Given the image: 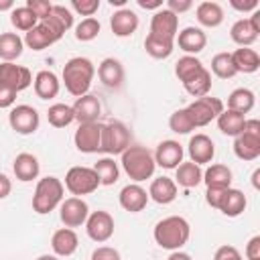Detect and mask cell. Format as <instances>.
I'll return each mask as SVG.
<instances>
[{"mask_svg":"<svg viewBox=\"0 0 260 260\" xmlns=\"http://www.w3.org/2000/svg\"><path fill=\"white\" fill-rule=\"evenodd\" d=\"M130 146V130L120 120H110L102 126V144L100 152L104 154H122Z\"/></svg>","mask_w":260,"mask_h":260,"instance_id":"6","label":"cell"},{"mask_svg":"<svg viewBox=\"0 0 260 260\" xmlns=\"http://www.w3.org/2000/svg\"><path fill=\"white\" fill-rule=\"evenodd\" d=\"M93 75H95V67L87 57H71L63 65L61 79L65 83V89L73 98H81V95H85L89 91Z\"/></svg>","mask_w":260,"mask_h":260,"instance_id":"2","label":"cell"},{"mask_svg":"<svg viewBox=\"0 0 260 260\" xmlns=\"http://www.w3.org/2000/svg\"><path fill=\"white\" fill-rule=\"evenodd\" d=\"M89 215V205L81 199V197H69V199H63L61 205H59V217H61V223L65 228H79L85 223Z\"/></svg>","mask_w":260,"mask_h":260,"instance_id":"12","label":"cell"},{"mask_svg":"<svg viewBox=\"0 0 260 260\" xmlns=\"http://www.w3.org/2000/svg\"><path fill=\"white\" fill-rule=\"evenodd\" d=\"M8 124L16 134H32L39 130L41 118L39 112L28 106V104H20V106H12L10 114H8Z\"/></svg>","mask_w":260,"mask_h":260,"instance_id":"9","label":"cell"},{"mask_svg":"<svg viewBox=\"0 0 260 260\" xmlns=\"http://www.w3.org/2000/svg\"><path fill=\"white\" fill-rule=\"evenodd\" d=\"M232 8L240 10V12H254L258 8V0H246V2H240V0H232L230 2Z\"/></svg>","mask_w":260,"mask_h":260,"instance_id":"54","label":"cell"},{"mask_svg":"<svg viewBox=\"0 0 260 260\" xmlns=\"http://www.w3.org/2000/svg\"><path fill=\"white\" fill-rule=\"evenodd\" d=\"M230 55H232V63L236 67V73H256L260 69V55L250 47L236 49Z\"/></svg>","mask_w":260,"mask_h":260,"instance_id":"27","label":"cell"},{"mask_svg":"<svg viewBox=\"0 0 260 260\" xmlns=\"http://www.w3.org/2000/svg\"><path fill=\"white\" fill-rule=\"evenodd\" d=\"M136 2L144 10H160L162 8V0H136Z\"/></svg>","mask_w":260,"mask_h":260,"instance_id":"56","label":"cell"},{"mask_svg":"<svg viewBox=\"0 0 260 260\" xmlns=\"http://www.w3.org/2000/svg\"><path fill=\"white\" fill-rule=\"evenodd\" d=\"M102 126L100 122H87V124H79L75 134H73V142L75 148L79 152L85 154H93L100 152V144H102Z\"/></svg>","mask_w":260,"mask_h":260,"instance_id":"11","label":"cell"},{"mask_svg":"<svg viewBox=\"0 0 260 260\" xmlns=\"http://www.w3.org/2000/svg\"><path fill=\"white\" fill-rule=\"evenodd\" d=\"M32 87H35L37 98H41V100H53V98H57V93L61 89V81H59V77L53 71L43 69V71H39L35 75Z\"/></svg>","mask_w":260,"mask_h":260,"instance_id":"26","label":"cell"},{"mask_svg":"<svg viewBox=\"0 0 260 260\" xmlns=\"http://www.w3.org/2000/svg\"><path fill=\"white\" fill-rule=\"evenodd\" d=\"M246 260H260V236H254L246 244Z\"/></svg>","mask_w":260,"mask_h":260,"instance_id":"50","label":"cell"},{"mask_svg":"<svg viewBox=\"0 0 260 260\" xmlns=\"http://www.w3.org/2000/svg\"><path fill=\"white\" fill-rule=\"evenodd\" d=\"M256 104V95L252 89L248 87H238L234 89L230 95H228V110H234V112H240V114H248Z\"/></svg>","mask_w":260,"mask_h":260,"instance_id":"38","label":"cell"},{"mask_svg":"<svg viewBox=\"0 0 260 260\" xmlns=\"http://www.w3.org/2000/svg\"><path fill=\"white\" fill-rule=\"evenodd\" d=\"M65 189L73 197L89 195L100 187V179L91 167H71L65 175Z\"/></svg>","mask_w":260,"mask_h":260,"instance_id":"7","label":"cell"},{"mask_svg":"<svg viewBox=\"0 0 260 260\" xmlns=\"http://www.w3.org/2000/svg\"><path fill=\"white\" fill-rule=\"evenodd\" d=\"M246 205H248L246 195H244L240 189H232V187H230V189H225V193H223V197H221L217 209H219L223 215H228V217H238V215L244 213Z\"/></svg>","mask_w":260,"mask_h":260,"instance_id":"28","label":"cell"},{"mask_svg":"<svg viewBox=\"0 0 260 260\" xmlns=\"http://www.w3.org/2000/svg\"><path fill=\"white\" fill-rule=\"evenodd\" d=\"M91 169L95 171V175H98V179H100V185L110 187V185H114V183L120 179V167H118V162H116L112 156H102V158H98Z\"/></svg>","mask_w":260,"mask_h":260,"instance_id":"37","label":"cell"},{"mask_svg":"<svg viewBox=\"0 0 260 260\" xmlns=\"http://www.w3.org/2000/svg\"><path fill=\"white\" fill-rule=\"evenodd\" d=\"M211 71L219 79H232L234 75H238L236 73V67L232 63V55L230 53H217V55H213V59H211Z\"/></svg>","mask_w":260,"mask_h":260,"instance_id":"42","label":"cell"},{"mask_svg":"<svg viewBox=\"0 0 260 260\" xmlns=\"http://www.w3.org/2000/svg\"><path fill=\"white\" fill-rule=\"evenodd\" d=\"M120 165H122L124 173L134 183H140V181L150 179L154 175V169H156V162H154L152 152L148 148H144V146H138V144H130L120 154Z\"/></svg>","mask_w":260,"mask_h":260,"instance_id":"3","label":"cell"},{"mask_svg":"<svg viewBox=\"0 0 260 260\" xmlns=\"http://www.w3.org/2000/svg\"><path fill=\"white\" fill-rule=\"evenodd\" d=\"M152 236L160 248L175 252V250H181L189 242L191 225L183 215H169V217H162L160 221H156Z\"/></svg>","mask_w":260,"mask_h":260,"instance_id":"1","label":"cell"},{"mask_svg":"<svg viewBox=\"0 0 260 260\" xmlns=\"http://www.w3.org/2000/svg\"><path fill=\"white\" fill-rule=\"evenodd\" d=\"M98 77L108 89H118L124 81V67L118 59L106 57L98 67Z\"/></svg>","mask_w":260,"mask_h":260,"instance_id":"23","label":"cell"},{"mask_svg":"<svg viewBox=\"0 0 260 260\" xmlns=\"http://www.w3.org/2000/svg\"><path fill=\"white\" fill-rule=\"evenodd\" d=\"M110 4H112V6H124L126 0H110Z\"/></svg>","mask_w":260,"mask_h":260,"instance_id":"62","label":"cell"},{"mask_svg":"<svg viewBox=\"0 0 260 260\" xmlns=\"http://www.w3.org/2000/svg\"><path fill=\"white\" fill-rule=\"evenodd\" d=\"M203 183L207 187H217V189H230L232 187V169L228 165L215 162L209 165L203 171Z\"/></svg>","mask_w":260,"mask_h":260,"instance_id":"30","label":"cell"},{"mask_svg":"<svg viewBox=\"0 0 260 260\" xmlns=\"http://www.w3.org/2000/svg\"><path fill=\"white\" fill-rule=\"evenodd\" d=\"M152 156H154L156 167L177 169L183 162L185 150H183V146L177 140H162V142H158V146H156V150H154Z\"/></svg>","mask_w":260,"mask_h":260,"instance_id":"16","label":"cell"},{"mask_svg":"<svg viewBox=\"0 0 260 260\" xmlns=\"http://www.w3.org/2000/svg\"><path fill=\"white\" fill-rule=\"evenodd\" d=\"M59 39H61L59 32H55L45 20H39V24H37L35 28H30V30L24 35L22 43H24L28 49H32V51H43V49L55 45Z\"/></svg>","mask_w":260,"mask_h":260,"instance_id":"14","label":"cell"},{"mask_svg":"<svg viewBox=\"0 0 260 260\" xmlns=\"http://www.w3.org/2000/svg\"><path fill=\"white\" fill-rule=\"evenodd\" d=\"M24 43L16 32H0V59L4 63H14L22 55Z\"/></svg>","mask_w":260,"mask_h":260,"instance_id":"35","label":"cell"},{"mask_svg":"<svg viewBox=\"0 0 260 260\" xmlns=\"http://www.w3.org/2000/svg\"><path fill=\"white\" fill-rule=\"evenodd\" d=\"M177 175H175V183L177 187H185V189H191V187H197L201 181H203V171L199 165L195 162H181L177 169Z\"/></svg>","mask_w":260,"mask_h":260,"instance_id":"32","label":"cell"},{"mask_svg":"<svg viewBox=\"0 0 260 260\" xmlns=\"http://www.w3.org/2000/svg\"><path fill=\"white\" fill-rule=\"evenodd\" d=\"M144 51L152 59H167L175 51V41L173 39H167V37H158V35L148 32L146 39H144Z\"/></svg>","mask_w":260,"mask_h":260,"instance_id":"34","label":"cell"},{"mask_svg":"<svg viewBox=\"0 0 260 260\" xmlns=\"http://www.w3.org/2000/svg\"><path fill=\"white\" fill-rule=\"evenodd\" d=\"M114 217L104 211V209H98V211H91L85 219V232L87 236L98 242V244H104L108 242L112 236H114Z\"/></svg>","mask_w":260,"mask_h":260,"instance_id":"10","label":"cell"},{"mask_svg":"<svg viewBox=\"0 0 260 260\" xmlns=\"http://www.w3.org/2000/svg\"><path fill=\"white\" fill-rule=\"evenodd\" d=\"M185 110H187L193 126L201 128V126H207L211 120H215L223 112V102L213 95H203V98H197L195 102H191Z\"/></svg>","mask_w":260,"mask_h":260,"instance_id":"8","label":"cell"},{"mask_svg":"<svg viewBox=\"0 0 260 260\" xmlns=\"http://www.w3.org/2000/svg\"><path fill=\"white\" fill-rule=\"evenodd\" d=\"M71 110H73V118L79 124H87V122H98L102 114V104L95 95L85 93L81 98H75V104L71 106Z\"/></svg>","mask_w":260,"mask_h":260,"instance_id":"19","label":"cell"},{"mask_svg":"<svg viewBox=\"0 0 260 260\" xmlns=\"http://www.w3.org/2000/svg\"><path fill=\"white\" fill-rule=\"evenodd\" d=\"M77 246H79V238L71 228H61L51 238V248H53L55 256H59V258H67V256L75 254Z\"/></svg>","mask_w":260,"mask_h":260,"instance_id":"24","label":"cell"},{"mask_svg":"<svg viewBox=\"0 0 260 260\" xmlns=\"http://www.w3.org/2000/svg\"><path fill=\"white\" fill-rule=\"evenodd\" d=\"M0 83L14 89L16 93L26 89L32 83V73L28 67L24 65H16V63H0Z\"/></svg>","mask_w":260,"mask_h":260,"instance_id":"13","label":"cell"},{"mask_svg":"<svg viewBox=\"0 0 260 260\" xmlns=\"http://www.w3.org/2000/svg\"><path fill=\"white\" fill-rule=\"evenodd\" d=\"M191 8H193V2H191V0H167V10L175 12L177 16H179L181 12L191 10Z\"/></svg>","mask_w":260,"mask_h":260,"instance_id":"53","label":"cell"},{"mask_svg":"<svg viewBox=\"0 0 260 260\" xmlns=\"http://www.w3.org/2000/svg\"><path fill=\"white\" fill-rule=\"evenodd\" d=\"M110 28L120 39L130 37L138 28V14L134 10H130V8H120L110 16Z\"/></svg>","mask_w":260,"mask_h":260,"instance_id":"21","label":"cell"},{"mask_svg":"<svg viewBox=\"0 0 260 260\" xmlns=\"http://www.w3.org/2000/svg\"><path fill=\"white\" fill-rule=\"evenodd\" d=\"M47 120L53 128H65L69 126L75 118H73V110L71 106L67 104H53L49 110H47Z\"/></svg>","mask_w":260,"mask_h":260,"instance_id":"41","label":"cell"},{"mask_svg":"<svg viewBox=\"0 0 260 260\" xmlns=\"http://www.w3.org/2000/svg\"><path fill=\"white\" fill-rule=\"evenodd\" d=\"M63 193H65V185H63L61 179H57L53 175H47V177L39 179V183L35 187V193H32V209L39 215L51 213L55 207L61 205Z\"/></svg>","mask_w":260,"mask_h":260,"instance_id":"4","label":"cell"},{"mask_svg":"<svg viewBox=\"0 0 260 260\" xmlns=\"http://www.w3.org/2000/svg\"><path fill=\"white\" fill-rule=\"evenodd\" d=\"M195 16H197V22L201 26H207V28H215L223 22V8L217 4V2H201L197 4V10H195Z\"/></svg>","mask_w":260,"mask_h":260,"instance_id":"29","label":"cell"},{"mask_svg":"<svg viewBox=\"0 0 260 260\" xmlns=\"http://www.w3.org/2000/svg\"><path fill=\"white\" fill-rule=\"evenodd\" d=\"M183 87L189 95L193 98H203V95H209V89H211V73L203 67L199 69L195 75H191L189 79L183 81Z\"/></svg>","mask_w":260,"mask_h":260,"instance_id":"36","label":"cell"},{"mask_svg":"<svg viewBox=\"0 0 260 260\" xmlns=\"http://www.w3.org/2000/svg\"><path fill=\"white\" fill-rule=\"evenodd\" d=\"M258 177H260V169H256L254 175H252V185H254V189H258Z\"/></svg>","mask_w":260,"mask_h":260,"instance_id":"60","label":"cell"},{"mask_svg":"<svg viewBox=\"0 0 260 260\" xmlns=\"http://www.w3.org/2000/svg\"><path fill=\"white\" fill-rule=\"evenodd\" d=\"M177 30H179V16L167 8H160L152 14L150 18V32L152 35H158V37H167V39H173L177 37Z\"/></svg>","mask_w":260,"mask_h":260,"instance_id":"18","label":"cell"},{"mask_svg":"<svg viewBox=\"0 0 260 260\" xmlns=\"http://www.w3.org/2000/svg\"><path fill=\"white\" fill-rule=\"evenodd\" d=\"M175 41H177L181 51H185L187 55H193V57L197 53H201L205 49V45H207V37L199 26H185L175 37Z\"/></svg>","mask_w":260,"mask_h":260,"instance_id":"20","label":"cell"},{"mask_svg":"<svg viewBox=\"0 0 260 260\" xmlns=\"http://www.w3.org/2000/svg\"><path fill=\"white\" fill-rule=\"evenodd\" d=\"M213 260H244V258H242V254L238 252V248L225 244V246H219V248L215 250Z\"/></svg>","mask_w":260,"mask_h":260,"instance_id":"49","label":"cell"},{"mask_svg":"<svg viewBox=\"0 0 260 260\" xmlns=\"http://www.w3.org/2000/svg\"><path fill=\"white\" fill-rule=\"evenodd\" d=\"M118 201H120L122 209H126L130 213H138L148 203V191L142 189L138 183H128L126 187H122V191L118 195Z\"/></svg>","mask_w":260,"mask_h":260,"instance_id":"17","label":"cell"},{"mask_svg":"<svg viewBox=\"0 0 260 260\" xmlns=\"http://www.w3.org/2000/svg\"><path fill=\"white\" fill-rule=\"evenodd\" d=\"M230 39L240 45V47H250L258 41V32L252 28V24L248 22V18H240L232 24L230 28Z\"/></svg>","mask_w":260,"mask_h":260,"instance_id":"39","label":"cell"},{"mask_svg":"<svg viewBox=\"0 0 260 260\" xmlns=\"http://www.w3.org/2000/svg\"><path fill=\"white\" fill-rule=\"evenodd\" d=\"M169 128H171L175 134H189L191 130H195V126H193V122H191V118H189V114H187L185 108L175 110V112L171 114V118H169Z\"/></svg>","mask_w":260,"mask_h":260,"instance_id":"45","label":"cell"},{"mask_svg":"<svg viewBox=\"0 0 260 260\" xmlns=\"http://www.w3.org/2000/svg\"><path fill=\"white\" fill-rule=\"evenodd\" d=\"M45 22L55 30V32H59L61 37L73 26V14H71V10L67 8V6H63V4H53V8H51V12H49V16L45 18Z\"/></svg>","mask_w":260,"mask_h":260,"instance_id":"33","label":"cell"},{"mask_svg":"<svg viewBox=\"0 0 260 260\" xmlns=\"http://www.w3.org/2000/svg\"><path fill=\"white\" fill-rule=\"evenodd\" d=\"M10 22L16 30H22V32H28L30 28H35L39 24V18L32 14L30 8L26 6H14L10 10Z\"/></svg>","mask_w":260,"mask_h":260,"instance_id":"40","label":"cell"},{"mask_svg":"<svg viewBox=\"0 0 260 260\" xmlns=\"http://www.w3.org/2000/svg\"><path fill=\"white\" fill-rule=\"evenodd\" d=\"M26 8H30L32 10V14L39 18V20H45L47 16H49V12H51V8H53V4L49 2V0H26V4H24Z\"/></svg>","mask_w":260,"mask_h":260,"instance_id":"47","label":"cell"},{"mask_svg":"<svg viewBox=\"0 0 260 260\" xmlns=\"http://www.w3.org/2000/svg\"><path fill=\"white\" fill-rule=\"evenodd\" d=\"M177 193H179V187L171 177H156L148 187V199L156 201L158 205L173 203L177 199Z\"/></svg>","mask_w":260,"mask_h":260,"instance_id":"22","label":"cell"},{"mask_svg":"<svg viewBox=\"0 0 260 260\" xmlns=\"http://www.w3.org/2000/svg\"><path fill=\"white\" fill-rule=\"evenodd\" d=\"M16 102V91L0 83V108H12Z\"/></svg>","mask_w":260,"mask_h":260,"instance_id":"52","label":"cell"},{"mask_svg":"<svg viewBox=\"0 0 260 260\" xmlns=\"http://www.w3.org/2000/svg\"><path fill=\"white\" fill-rule=\"evenodd\" d=\"M223 193H225V189H217V187H207L205 189V201H207V205H211V207H219V201H221V197H223Z\"/></svg>","mask_w":260,"mask_h":260,"instance_id":"51","label":"cell"},{"mask_svg":"<svg viewBox=\"0 0 260 260\" xmlns=\"http://www.w3.org/2000/svg\"><path fill=\"white\" fill-rule=\"evenodd\" d=\"M248 22H250V24H252V28L260 35V8H256V10L252 12V16L248 18Z\"/></svg>","mask_w":260,"mask_h":260,"instance_id":"57","label":"cell"},{"mask_svg":"<svg viewBox=\"0 0 260 260\" xmlns=\"http://www.w3.org/2000/svg\"><path fill=\"white\" fill-rule=\"evenodd\" d=\"M14 8V2L12 0H0V12L2 10H12Z\"/></svg>","mask_w":260,"mask_h":260,"instance_id":"59","label":"cell"},{"mask_svg":"<svg viewBox=\"0 0 260 260\" xmlns=\"http://www.w3.org/2000/svg\"><path fill=\"white\" fill-rule=\"evenodd\" d=\"M89 260H122V258H120V252L116 248H112V246H98L91 252Z\"/></svg>","mask_w":260,"mask_h":260,"instance_id":"48","label":"cell"},{"mask_svg":"<svg viewBox=\"0 0 260 260\" xmlns=\"http://www.w3.org/2000/svg\"><path fill=\"white\" fill-rule=\"evenodd\" d=\"M187 152H189V158H191V162H195V165H207V162H211L213 160V156H215V144H213V140L207 136V134H195V136H191L189 138V144H187Z\"/></svg>","mask_w":260,"mask_h":260,"instance_id":"15","label":"cell"},{"mask_svg":"<svg viewBox=\"0 0 260 260\" xmlns=\"http://www.w3.org/2000/svg\"><path fill=\"white\" fill-rule=\"evenodd\" d=\"M215 120H217V128L221 130V134H225V136H234V138H236V136L242 134V130H244L246 116L240 114V112H234V110L223 108V112H221Z\"/></svg>","mask_w":260,"mask_h":260,"instance_id":"31","label":"cell"},{"mask_svg":"<svg viewBox=\"0 0 260 260\" xmlns=\"http://www.w3.org/2000/svg\"><path fill=\"white\" fill-rule=\"evenodd\" d=\"M234 154L240 160H256L260 156V122L256 118H246L242 134L234 138Z\"/></svg>","mask_w":260,"mask_h":260,"instance_id":"5","label":"cell"},{"mask_svg":"<svg viewBox=\"0 0 260 260\" xmlns=\"http://www.w3.org/2000/svg\"><path fill=\"white\" fill-rule=\"evenodd\" d=\"M167 260H193L187 252H181V250H175V252H171V256L167 258Z\"/></svg>","mask_w":260,"mask_h":260,"instance_id":"58","label":"cell"},{"mask_svg":"<svg viewBox=\"0 0 260 260\" xmlns=\"http://www.w3.org/2000/svg\"><path fill=\"white\" fill-rule=\"evenodd\" d=\"M10 191H12L10 179H8L4 173H0V199H6V197L10 195Z\"/></svg>","mask_w":260,"mask_h":260,"instance_id":"55","label":"cell"},{"mask_svg":"<svg viewBox=\"0 0 260 260\" xmlns=\"http://www.w3.org/2000/svg\"><path fill=\"white\" fill-rule=\"evenodd\" d=\"M71 8L77 14L85 16V18H91L100 8V0H71Z\"/></svg>","mask_w":260,"mask_h":260,"instance_id":"46","label":"cell"},{"mask_svg":"<svg viewBox=\"0 0 260 260\" xmlns=\"http://www.w3.org/2000/svg\"><path fill=\"white\" fill-rule=\"evenodd\" d=\"M12 171H14V177L22 183H28V181H35L41 173V165H39V158L30 152H20L16 154L14 158V165H12Z\"/></svg>","mask_w":260,"mask_h":260,"instance_id":"25","label":"cell"},{"mask_svg":"<svg viewBox=\"0 0 260 260\" xmlns=\"http://www.w3.org/2000/svg\"><path fill=\"white\" fill-rule=\"evenodd\" d=\"M199 69H203V63H201L197 57H193V55H185V57H181V59L175 63V75L179 77V81L189 79V77L195 75Z\"/></svg>","mask_w":260,"mask_h":260,"instance_id":"43","label":"cell"},{"mask_svg":"<svg viewBox=\"0 0 260 260\" xmlns=\"http://www.w3.org/2000/svg\"><path fill=\"white\" fill-rule=\"evenodd\" d=\"M100 30H102V24H100L98 18H93V16L91 18H83L75 26V39L81 41V43H89L100 35Z\"/></svg>","mask_w":260,"mask_h":260,"instance_id":"44","label":"cell"},{"mask_svg":"<svg viewBox=\"0 0 260 260\" xmlns=\"http://www.w3.org/2000/svg\"><path fill=\"white\" fill-rule=\"evenodd\" d=\"M37 260H59V256H55V254H41Z\"/></svg>","mask_w":260,"mask_h":260,"instance_id":"61","label":"cell"}]
</instances>
